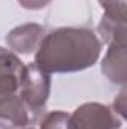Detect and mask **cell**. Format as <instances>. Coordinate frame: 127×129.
I'll use <instances>...</instances> for the list:
<instances>
[{
	"label": "cell",
	"mask_w": 127,
	"mask_h": 129,
	"mask_svg": "<svg viewBox=\"0 0 127 129\" xmlns=\"http://www.w3.org/2000/svg\"><path fill=\"white\" fill-rule=\"evenodd\" d=\"M102 44L85 27H60L45 35L34 63L46 74H69L91 68L99 60Z\"/></svg>",
	"instance_id": "1"
},
{
	"label": "cell",
	"mask_w": 127,
	"mask_h": 129,
	"mask_svg": "<svg viewBox=\"0 0 127 129\" xmlns=\"http://www.w3.org/2000/svg\"><path fill=\"white\" fill-rule=\"evenodd\" d=\"M20 98L27 107L32 119L34 120L45 107L51 90V77L43 72L36 63L24 64L21 83H20Z\"/></svg>",
	"instance_id": "2"
},
{
	"label": "cell",
	"mask_w": 127,
	"mask_h": 129,
	"mask_svg": "<svg viewBox=\"0 0 127 129\" xmlns=\"http://www.w3.org/2000/svg\"><path fill=\"white\" fill-rule=\"evenodd\" d=\"M126 120L112 107L87 102L69 114L67 129H126Z\"/></svg>",
	"instance_id": "3"
},
{
	"label": "cell",
	"mask_w": 127,
	"mask_h": 129,
	"mask_svg": "<svg viewBox=\"0 0 127 129\" xmlns=\"http://www.w3.org/2000/svg\"><path fill=\"white\" fill-rule=\"evenodd\" d=\"M45 38V27L37 23L21 24L6 35V44L14 53L32 54L36 53L42 39Z\"/></svg>",
	"instance_id": "4"
},
{
	"label": "cell",
	"mask_w": 127,
	"mask_h": 129,
	"mask_svg": "<svg viewBox=\"0 0 127 129\" xmlns=\"http://www.w3.org/2000/svg\"><path fill=\"white\" fill-rule=\"evenodd\" d=\"M33 122L20 95H0V129H23Z\"/></svg>",
	"instance_id": "5"
},
{
	"label": "cell",
	"mask_w": 127,
	"mask_h": 129,
	"mask_svg": "<svg viewBox=\"0 0 127 129\" xmlns=\"http://www.w3.org/2000/svg\"><path fill=\"white\" fill-rule=\"evenodd\" d=\"M23 71L24 63L21 59L15 53L0 47V95L18 92Z\"/></svg>",
	"instance_id": "6"
},
{
	"label": "cell",
	"mask_w": 127,
	"mask_h": 129,
	"mask_svg": "<svg viewBox=\"0 0 127 129\" xmlns=\"http://www.w3.org/2000/svg\"><path fill=\"white\" fill-rule=\"evenodd\" d=\"M102 74L115 84L127 83V48L126 45H108L102 60Z\"/></svg>",
	"instance_id": "7"
},
{
	"label": "cell",
	"mask_w": 127,
	"mask_h": 129,
	"mask_svg": "<svg viewBox=\"0 0 127 129\" xmlns=\"http://www.w3.org/2000/svg\"><path fill=\"white\" fill-rule=\"evenodd\" d=\"M126 20L103 15L99 23L97 32L108 45H126Z\"/></svg>",
	"instance_id": "8"
},
{
	"label": "cell",
	"mask_w": 127,
	"mask_h": 129,
	"mask_svg": "<svg viewBox=\"0 0 127 129\" xmlns=\"http://www.w3.org/2000/svg\"><path fill=\"white\" fill-rule=\"evenodd\" d=\"M69 114L66 111H51L40 122V129H67Z\"/></svg>",
	"instance_id": "9"
},
{
	"label": "cell",
	"mask_w": 127,
	"mask_h": 129,
	"mask_svg": "<svg viewBox=\"0 0 127 129\" xmlns=\"http://www.w3.org/2000/svg\"><path fill=\"white\" fill-rule=\"evenodd\" d=\"M99 3L105 9V15L118 20H126L127 0H99Z\"/></svg>",
	"instance_id": "10"
},
{
	"label": "cell",
	"mask_w": 127,
	"mask_h": 129,
	"mask_svg": "<svg viewBox=\"0 0 127 129\" xmlns=\"http://www.w3.org/2000/svg\"><path fill=\"white\" fill-rule=\"evenodd\" d=\"M112 110L114 111H117L124 120H126L127 117V108H126V89H123L121 92H120V95L114 99V102H112Z\"/></svg>",
	"instance_id": "11"
},
{
	"label": "cell",
	"mask_w": 127,
	"mask_h": 129,
	"mask_svg": "<svg viewBox=\"0 0 127 129\" xmlns=\"http://www.w3.org/2000/svg\"><path fill=\"white\" fill-rule=\"evenodd\" d=\"M18 3L24 8V9H30V11H37V9H43L46 8L51 0H18Z\"/></svg>",
	"instance_id": "12"
},
{
	"label": "cell",
	"mask_w": 127,
	"mask_h": 129,
	"mask_svg": "<svg viewBox=\"0 0 127 129\" xmlns=\"http://www.w3.org/2000/svg\"><path fill=\"white\" fill-rule=\"evenodd\" d=\"M23 129H26V128H23Z\"/></svg>",
	"instance_id": "13"
}]
</instances>
